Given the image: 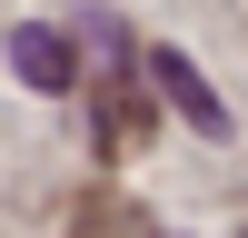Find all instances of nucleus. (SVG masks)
I'll use <instances>...</instances> for the list:
<instances>
[{
    "mask_svg": "<svg viewBox=\"0 0 248 238\" xmlns=\"http://www.w3.org/2000/svg\"><path fill=\"white\" fill-rule=\"evenodd\" d=\"M10 70L30 79V89H70L79 60H70V40H60V30H40V20H30V30H10Z\"/></svg>",
    "mask_w": 248,
    "mask_h": 238,
    "instance_id": "1",
    "label": "nucleus"
},
{
    "mask_svg": "<svg viewBox=\"0 0 248 238\" xmlns=\"http://www.w3.org/2000/svg\"><path fill=\"white\" fill-rule=\"evenodd\" d=\"M149 79H159V89L179 99V109H189V129H229V109H218V89H209V79H199L189 60H179V50H149Z\"/></svg>",
    "mask_w": 248,
    "mask_h": 238,
    "instance_id": "2",
    "label": "nucleus"
}]
</instances>
